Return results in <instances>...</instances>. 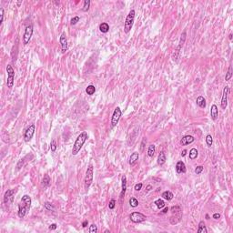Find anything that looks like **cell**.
Returning a JSON list of instances; mask_svg holds the SVG:
<instances>
[{
	"mask_svg": "<svg viewBox=\"0 0 233 233\" xmlns=\"http://www.w3.org/2000/svg\"><path fill=\"white\" fill-rule=\"evenodd\" d=\"M147 142V140H146V139H143V140H142V142H141V146H140V151L141 152H142L143 150H144V147H145V143Z\"/></svg>",
	"mask_w": 233,
	"mask_h": 233,
	"instance_id": "obj_42",
	"label": "cell"
},
{
	"mask_svg": "<svg viewBox=\"0 0 233 233\" xmlns=\"http://www.w3.org/2000/svg\"><path fill=\"white\" fill-rule=\"evenodd\" d=\"M210 117H211L212 120H217L219 117V109L217 105L213 104L211 106V108H210Z\"/></svg>",
	"mask_w": 233,
	"mask_h": 233,
	"instance_id": "obj_17",
	"label": "cell"
},
{
	"mask_svg": "<svg viewBox=\"0 0 233 233\" xmlns=\"http://www.w3.org/2000/svg\"><path fill=\"white\" fill-rule=\"evenodd\" d=\"M122 116V111L120 109L119 107H117L114 110L113 114H112V118H111V122H110V126L111 127H115L118 124V121H119L120 118H121Z\"/></svg>",
	"mask_w": 233,
	"mask_h": 233,
	"instance_id": "obj_5",
	"label": "cell"
},
{
	"mask_svg": "<svg viewBox=\"0 0 233 233\" xmlns=\"http://www.w3.org/2000/svg\"><path fill=\"white\" fill-rule=\"evenodd\" d=\"M196 103L199 108H206V100H205V98H203L202 96H199L197 98V100Z\"/></svg>",
	"mask_w": 233,
	"mask_h": 233,
	"instance_id": "obj_20",
	"label": "cell"
},
{
	"mask_svg": "<svg viewBox=\"0 0 233 233\" xmlns=\"http://www.w3.org/2000/svg\"><path fill=\"white\" fill-rule=\"evenodd\" d=\"M198 233H207L208 232L207 228H206V225H205V222L203 221V220H201V221L198 223Z\"/></svg>",
	"mask_w": 233,
	"mask_h": 233,
	"instance_id": "obj_22",
	"label": "cell"
},
{
	"mask_svg": "<svg viewBox=\"0 0 233 233\" xmlns=\"http://www.w3.org/2000/svg\"><path fill=\"white\" fill-rule=\"evenodd\" d=\"M129 205H130L132 208H137L139 206V200H138L137 198L132 197V198H129Z\"/></svg>",
	"mask_w": 233,
	"mask_h": 233,
	"instance_id": "obj_28",
	"label": "cell"
},
{
	"mask_svg": "<svg viewBox=\"0 0 233 233\" xmlns=\"http://www.w3.org/2000/svg\"><path fill=\"white\" fill-rule=\"evenodd\" d=\"M231 77H232V68H231V66H229V69H228V71H227V74H226V77H225L226 81H229Z\"/></svg>",
	"mask_w": 233,
	"mask_h": 233,
	"instance_id": "obj_31",
	"label": "cell"
},
{
	"mask_svg": "<svg viewBox=\"0 0 233 233\" xmlns=\"http://www.w3.org/2000/svg\"><path fill=\"white\" fill-rule=\"evenodd\" d=\"M50 149H51V151H52V152H55V151L57 150V143H56V141H55L54 139H52V140H51Z\"/></svg>",
	"mask_w": 233,
	"mask_h": 233,
	"instance_id": "obj_34",
	"label": "cell"
},
{
	"mask_svg": "<svg viewBox=\"0 0 233 233\" xmlns=\"http://www.w3.org/2000/svg\"><path fill=\"white\" fill-rule=\"evenodd\" d=\"M97 232H98V227L95 224H92L89 227V233H97Z\"/></svg>",
	"mask_w": 233,
	"mask_h": 233,
	"instance_id": "obj_35",
	"label": "cell"
},
{
	"mask_svg": "<svg viewBox=\"0 0 233 233\" xmlns=\"http://www.w3.org/2000/svg\"><path fill=\"white\" fill-rule=\"evenodd\" d=\"M194 140H195L194 137H192V136H190V135H187V136H184V137L180 139V144L182 145V146H187V145L193 143Z\"/></svg>",
	"mask_w": 233,
	"mask_h": 233,
	"instance_id": "obj_15",
	"label": "cell"
},
{
	"mask_svg": "<svg viewBox=\"0 0 233 233\" xmlns=\"http://www.w3.org/2000/svg\"><path fill=\"white\" fill-rule=\"evenodd\" d=\"M206 143H207V146H208V147H211L212 146V143H213V139H212V136L211 135H207V137H206Z\"/></svg>",
	"mask_w": 233,
	"mask_h": 233,
	"instance_id": "obj_32",
	"label": "cell"
},
{
	"mask_svg": "<svg viewBox=\"0 0 233 233\" xmlns=\"http://www.w3.org/2000/svg\"><path fill=\"white\" fill-rule=\"evenodd\" d=\"M89 139V135H87V131H83L82 133H80L78 136H77V139H76L75 143L73 145V148H72V155L73 156H76L79 153L80 149L82 148L83 145L85 144V142L87 140Z\"/></svg>",
	"mask_w": 233,
	"mask_h": 233,
	"instance_id": "obj_2",
	"label": "cell"
},
{
	"mask_svg": "<svg viewBox=\"0 0 233 233\" xmlns=\"http://www.w3.org/2000/svg\"><path fill=\"white\" fill-rule=\"evenodd\" d=\"M229 39H232V34H229Z\"/></svg>",
	"mask_w": 233,
	"mask_h": 233,
	"instance_id": "obj_49",
	"label": "cell"
},
{
	"mask_svg": "<svg viewBox=\"0 0 233 233\" xmlns=\"http://www.w3.org/2000/svg\"><path fill=\"white\" fill-rule=\"evenodd\" d=\"M142 186H143L142 183H138V184H136L135 185V188H134V189H135V190L139 191L141 189H142Z\"/></svg>",
	"mask_w": 233,
	"mask_h": 233,
	"instance_id": "obj_41",
	"label": "cell"
},
{
	"mask_svg": "<svg viewBox=\"0 0 233 233\" xmlns=\"http://www.w3.org/2000/svg\"><path fill=\"white\" fill-rule=\"evenodd\" d=\"M93 178H94V168L92 165H89L87 168L85 176V189H89L93 182Z\"/></svg>",
	"mask_w": 233,
	"mask_h": 233,
	"instance_id": "obj_4",
	"label": "cell"
},
{
	"mask_svg": "<svg viewBox=\"0 0 233 233\" xmlns=\"http://www.w3.org/2000/svg\"><path fill=\"white\" fill-rule=\"evenodd\" d=\"M135 10L131 9L130 12L127 15V18H126L125 24H124V31L125 33H129V31L131 30L133 27V24H134V19H135Z\"/></svg>",
	"mask_w": 233,
	"mask_h": 233,
	"instance_id": "obj_3",
	"label": "cell"
},
{
	"mask_svg": "<svg viewBox=\"0 0 233 233\" xmlns=\"http://www.w3.org/2000/svg\"><path fill=\"white\" fill-rule=\"evenodd\" d=\"M57 227H58V226H57V224L56 223H53V224H51L49 227H48V229H50V230H55V229H57Z\"/></svg>",
	"mask_w": 233,
	"mask_h": 233,
	"instance_id": "obj_43",
	"label": "cell"
},
{
	"mask_svg": "<svg viewBox=\"0 0 233 233\" xmlns=\"http://www.w3.org/2000/svg\"><path fill=\"white\" fill-rule=\"evenodd\" d=\"M228 95H229V87L226 86V87H224L223 94H222L221 98V108L223 109H226V108L228 106Z\"/></svg>",
	"mask_w": 233,
	"mask_h": 233,
	"instance_id": "obj_14",
	"label": "cell"
},
{
	"mask_svg": "<svg viewBox=\"0 0 233 233\" xmlns=\"http://www.w3.org/2000/svg\"><path fill=\"white\" fill-rule=\"evenodd\" d=\"M31 198L28 195H24L22 197L21 200H20V203L18 205V217L19 218H24L26 215H27V211L30 210L31 208Z\"/></svg>",
	"mask_w": 233,
	"mask_h": 233,
	"instance_id": "obj_1",
	"label": "cell"
},
{
	"mask_svg": "<svg viewBox=\"0 0 233 233\" xmlns=\"http://www.w3.org/2000/svg\"><path fill=\"white\" fill-rule=\"evenodd\" d=\"M33 35V26L32 25H29L26 27L25 29V33H24V36H23V43L24 45H27L30 41L31 37H32Z\"/></svg>",
	"mask_w": 233,
	"mask_h": 233,
	"instance_id": "obj_10",
	"label": "cell"
},
{
	"mask_svg": "<svg viewBox=\"0 0 233 233\" xmlns=\"http://www.w3.org/2000/svg\"><path fill=\"white\" fill-rule=\"evenodd\" d=\"M186 155H187V150H186V149H184V150H183L182 152H181V156H182V157H185Z\"/></svg>",
	"mask_w": 233,
	"mask_h": 233,
	"instance_id": "obj_46",
	"label": "cell"
},
{
	"mask_svg": "<svg viewBox=\"0 0 233 233\" xmlns=\"http://www.w3.org/2000/svg\"><path fill=\"white\" fill-rule=\"evenodd\" d=\"M203 166H198V167H196V168H195V173L197 174V175H198V174H200L201 172L203 171Z\"/></svg>",
	"mask_w": 233,
	"mask_h": 233,
	"instance_id": "obj_37",
	"label": "cell"
},
{
	"mask_svg": "<svg viewBox=\"0 0 233 233\" xmlns=\"http://www.w3.org/2000/svg\"><path fill=\"white\" fill-rule=\"evenodd\" d=\"M0 17H1V19H0V25H2L3 21H4V9H3V8H0Z\"/></svg>",
	"mask_w": 233,
	"mask_h": 233,
	"instance_id": "obj_40",
	"label": "cell"
},
{
	"mask_svg": "<svg viewBox=\"0 0 233 233\" xmlns=\"http://www.w3.org/2000/svg\"><path fill=\"white\" fill-rule=\"evenodd\" d=\"M79 19H80V18H79V17H74V18H72L71 20H70V24H71L72 26L76 25V24H77V22L79 21Z\"/></svg>",
	"mask_w": 233,
	"mask_h": 233,
	"instance_id": "obj_38",
	"label": "cell"
},
{
	"mask_svg": "<svg viewBox=\"0 0 233 233\" xmlns=\"http://www.w3.org/2000/svg\"><path fill=\"white\" fill-rule=\"evenodd\" d=\"M212 218L215 219V220H219L220 218V213H214L213 216H212Z\"/></svg>",
	"mask_w": 233,
	"mask_h": 233,
	"instance_id": "obj_44",
	"label": "cell"
},
{
	"mask_svg": "<svg viewBox=\"0 0 233 233\" xmlns=\"http://www.w3.org/2000/svg\"><path fill=\"white\" fill-rule=\"evenodd\" d=\"M115 206H116V200L115 199H111V200L109 201V204H108L109 210H113V208H115Z\"/></svg>",
	"mask_w": 233,
	"mask_h": 233,
	"instance_id": "obj_39",
	"label": "cell"
},
{
	"mask_svg": "<svg viewBox=\"0 0 233 233\" xmlns=\"http://www.w3.org/2000/svg\"><path fill=\"white\" fill-rule=\"evenodd\" d=\"M176 171L178 174L180 173H186L187 170H186V165L183 161H178L177 165H176Z\"/></svg>",
	"mask_w": 233,
	"mask_h": 233,
	"instance_id": "obj_16",
	"label": "cell"
},
{
	"mask_svg": "<svg viewBox=\"0 0 233 233\" xmlns=\"http://www.w3.org/2000/svg\"><path fill=\"white\" fill-rule=\"evenodd\" d=\"M161 197L164 198V199H166V200H171L172 198H173L174 195H173V193H172L171 191L166 190V191H164V192L162 193Z\"/></svg>",
	"mask_w": 233,
	"mask_h": 233,
	"instance_id": "obj_21",
	"label": "cell"
},
{
	"mask_svg": "<svg viewBox=\"0 0 233 233\" xmlns=\"http://www.w3.org/2000/svg\"><path fill=\"white\" fill-rule=\"evenodd\" d=\"M147 220L146 215L141 212H133L130 214V220L134 223H141Z\"/></svg>",
	"mask_w": 233,
	"mask_h": 233,
	"instance_id": "obj_9",
	"label": "cell"
},
{
	"mask_svg": "<svg viewBox=\"0 0 233 233\" xmlns=\"http://www.w3.org/2000/svg\"><path fill=\"white\" fill-rule=\"evenodd\" d=\"M18 192V189H8V190L6 191L4 195V203L5 204H11L13 203L14 200V196H15V193Z\"/></svg>",
	"mask_w": 233,
	"mask_h": 233,
	"instance_id": "obj_8",
	"label": "cell"
},
{
	"mask_svg": "<svg viewBox=\"0 0 233 233\" xmlns=\"http://www.w3.org/2000/svg\"><path fill=\"white\" fill-rule=\"evenodd\" d=\"M35 130H36L35 124H31V125L26 129L25 132H24V140H25V142H29V141L32 139L33 136L35 134Z\"/></svg>",
	"mask_w": 233,
	"mask_h": 233,
	"instance_id": "obj_7",
	"label": "cell"
},
{
	"mask_svg": "<svg viewBox=\"0 0 233 233\" xmlns=\"http://www.w3.org/2000/svg\"><path fill=\"white\" fill-rule=\"evenodd\" d=\"M50 182H51V179H50V177H49V175H45L44 178H43V180H42V185L44 186V187H48V186L50 185Z\"/></svg>",
	"mask_w": 233,
	"mask_h": 233,
	"instance_id": "obj_24",
	"label": "cell"
},
{
	"mask_svg": "<svg viewBox=\"0 0 233 233\" xmlns=\"http://www.w3.org/2000/svg\"><path fill=\"white\" fill-rule=\"evenodd\" d=\"M59 42L60 45H61V51L62 53H66L67 50H68V39H67V37H66V33L63 32L61 34L59 37Z\"/></svg>",
	"mask_w": 233,
	"mask_h": 233,
	"instance_id": "obj_11",
	"label": "cell"
},
{
	"mask_svg": "<svg viewBox=\"0 0 233 233\" xmlns=\"http://www.w3.org/2000/svg\"><path fill=\"white\" fill-rule=\"evenodd\" d=\"M6 72H7V81L6 85L8 89H12L14 86V81H15V70L13 69L11 65L6 66Z\"/></svg>",
	"mask_w": 233,
	"mask_h": 233,
	"instance_id": "obj_6",
	"label": "cell"
},
{
	"mask_svg": "<svg viewBox=\"0 0 233 233\" xmlns=\"http://www.w3.org/2000/svg\"><path fill=\"white\" fill-rule=\"evenodd\" d=\"M44 207H45V208H46V210H49V211H52V210H55L54 206H53V205L51 204V203H49V202H45Z\"/></svg>",
	"mask_w": 233,
	"mask_h": 233,
	"instance_id": "obj_33",
	"label": "cell"
},
{
	"mask_svg": "<svg viewBox=\"0 0 233 233\" xmlns=\"http://www.w3.org/2000/svg\"><path fill=\"white\" fill-rule=\"evenodd\" d=\"M198 150H197L196 148H191L190 151H189V158L190 159H195V158H197V157H198Z\"/></svg>",
	"mask_w": 233,
	"mask_h": 233,
	"instance_id": "obj_29",
	"label": "cell"
},
{
	"mask_svg": "<svg viewBox=\"0 0 233 233\" xmlns=\"http://www.w3.org/2000/svg\"><path fill=\"white\" fill-rule=\"evenodd\" d=\"M168 211V208H165L163 210V211H162V213H167Z\"/></svg>",
	"mask_w": 233,
	"mask_h": 233,
	"instance_id": "obj_47",
	"label": "cell"
},
{
	"mask_svg": "<svg viewBox=\"0 0 233 233\" xmlns=\"http://www.w3.org/2000/svg\"><path fill=\"white\" fill-rule=\"evenodd\" d=\"M89 7H90V0H85V1H84V6H83L82 10L84 12H87V11H89Z\"/></svg>",
	"mask_w": 233,
	"mask_h": 233,
	"instance_id": "obj_30",
	"label": "cell"
},
{
	"mask_svg": "<svg viewBox=\"0 0 233 233\" xmlns=\"http://www.w3.org/2000/svg\"><path fill=\"white\" fill-rule=\"evenodd\" d=\"M154 204L158 207V208L160 210V208H163L164 207H165V201H164L163 199H161V198H158V199L155 200Z\"/></svg>",
	"mask_w": 233,
	"mask_h": 233,
	"instance_id": "obj_27",
	"label": "cell"
},
{
	"mask_svg": "<svg viewBox=\"0 0 233 233\" xmlns=\"http://www.w3.org/2000/svg\"><path fill=\"white\" fill-rule=\"evenodd\" d=\"M139 152H133L132 154L129 157V165L130 166H134L136 164V162L139 160Z\"/></svg>",
	"mask_w": 233,
	"mask_h": 233,
	"instance_id": "obj_18",
	"label": "cell"
},
{
	"mask_svg": "<svg viewBox=\"0 0 233 233\" xmlns=\"http://www.w3.org/2000/svg\"><path fill=\"white\" fill-rule=\"evenodd\" d=\"M99 30L102 33H108L109 31V25L106 22H103L99 25Z\"/></svg>",
	"mask_w": 233,
	"mask_h": 233,
	"instance_id": "obj_23",
	"label": "cell"
},
{
	"mask_svg": "<svg viewBox=\"0 0 233 233\" xmlns=\"http://www.w3.org/2000/svg\"><path fill=\"white\" fill-rule=\"evenodd\" d=\"M166 160H167V158H166L165 152H164V151H160L159 154H158V164L160 166L164 165Z\"/></svg>",
	"mask_w": 233,
	"mask_h": 233,
	"instance_id": "obj_19",
	"label": "cell"
},
{
	"mask_svg": "<svg viewBox=\"0 0 233 233\" xmlns=\"http://www.w3.org/2000/svg\"><path fill=\"white\" fill-rule=\"evenodd\" d=\"M122 190L121 193H120V196H119V201L120 203H123L124 201V198H125V194H126V190H127V177L125 175L122 176Z\"/></svg>",
	"mask_w": 233,
	"mask_h": 233,
	"instance_id": "obj_13",
	"label": "cell"
},
{
	"mask_svg": "<svg viewBox=\"0 0 233 233\" xmlns=\"http://www.w3.org/2000/svg\"><path fill=\"white\" fill-rule=\"evenodd\" d=\"M86 92H87V94L89 95V96L94 95V93L96 92V87H95V86H93V85L87 86V87L86 89Z\"/></svg>",
	"mask_w": 233,
	"mask_h": 233,
	"instance_id": "obj_25",
	"label": "cell"
},
{
	"mask_svg": "<svg viewBox=\"0 0 233 233\" xmlns=\"http://www.w3.org/2000/svg\"><path fill=\"white\" fill-rule=\"evenodd\" d=\"M150 189H151V186L150 185H148V187H147V189H148V190H150Z\"/></svg>",
	"mask_w": 233,
	"mask_h": 233,
	"instance_id": "obj_48",
	"label": "cell"
},
{
	"mask_svg": "<svg viewBox=\"0 0 233 233\" xmlns=\"http://www.w3.org/2000/svg\"><path fill=\"white\" fill-rule=\"evenodd\" d=\"M186 37H187V34H186V31H184V32L181 34V37H180V40H179V46H178L177 49H176V53L177 54L174 56V60H177L178 59V56H179V51L181 50V48H182L183 45H184V43H185V40H186Z\"/></svg>",
	"mask_w": 233,
	"mask_h": 233,
	"instance_id": "obj_12",
	"label": "cell"
},
{
	"mask_svg": "<svg viewBox=\"0 0 233 233\" xmlns=\"http://www.w3.org/2000/svg\"><path fill=\"white\" fill-rule=\"evenodd\" d=\"M25 158H22V159H20L19 161H18V163L17 164V170H19L20 168H21L22 167L24 166V160H25Z\"/></svg>",
	"mask_w": 233,
	"mask_h": 233,
	"instance_id": "obj_36",
	"label": "cell"
},
{
	"mask_svg": "<svg viewBox=\"0 0 233 233\" xmlns=\"http://www.w3.org/2000/svg\"><path fill=\"white\" fill-rule=\"evenodd\" d=\"M87 224H89V221H87V220H85V221L82 223V227L83 228H86L87 226Z\"/></svg>",
	"mask_w": 233,
	"mask_h": 233,
	"instance_id": "obj_45",
	"label": "cell"
},
{
	"mask_svg": "<svg viewBox=\"0 0 233 233\" xmlns=\"http://www.w3.org/2000/svg\"><path fill=\"white\" fill-rule=\"evenodd\" d=\"M155 149H156V148H155V145L151 144V145H149V146H148V157L152 158V157L154 156Z\"/></svg>",
	"mask_w": 233,
	"mask_h": 233,
	"instance_id": "obj_26",
	"label": "cell"
}]
</instances>
